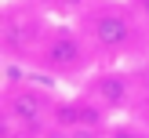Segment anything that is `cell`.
Here are the masks:
<instances>
[{
    "label": "cell",
    "mask_w": 149,
    "mask_h": 138,
    "mask_svg": "<svg viewBox=\"0 0 149 138\" xmlns=\"http://www.w3.org/2000/svg\"><path fill=\"white\" fill-rule=\"evenodd\" d=\"M77 26L84 33L98 69L102 65H124L149 47V33L127 7V0H95L77 18Z\"/></svg>",
    "instance_id": "1"
},
{
    "label": "cell",
    "mask_w": 149,
    "mask_h": 138,
    "mask_svg": "<svg viewBox=\"0 0 149 138\" xmlns=\"http://www.w3.org/2000/svg\"><path fill=\"white\" fill-rule=\"evenodd\" d=\"M33 69H40L51 80L84 87V80L98 69V62H95V55H91V47H87L77 22H51L40 47H36Z\"/></svg>",
    "instance_id": "2"
},
{
    "label": "cell",
    "mask_w": 149,
    "mask_h": 138,
    "mask_svg": "<svg viewBox=\"0 0 149 138\" xmlns=\"http://www.w3.org/2000/svg\"><path fill=\"white\" fill-rule=\"evenodd\" d=\"M58 94L33 80H11L4 91V127L7 138H44L55 123Z\"/></svg>",
    "instance_id": "3"
},
{
    "label": "cell",
    "mask_w": 149,
    "mask_h": 138,
    "mask_svg": "<svg viewBox=\"0 0 149 138\" xmlns=\"http://www.w3.org/2000/svg\"><path fill=\"white\" fill-rule=\"evenodd\" d=\"M51 18L40 7L29 0V4H11L4 11V55L11 65H33L36 47H40L44 33H47Z\"/></svg>",
    "instance_id": "4"
},
{
    "label": "cell",
    "mask_w": 149,
    "mask_h": 138,
    "mask_svg": "<svg viewBox=\"0 0 149 138\" xmlns=\"http://www.w3.org/2000/svg\"><path fill=\"white\" fill-rule=\"evenodd\" d=\"M138 87H142V76L124 65H102L91 76L84 80V94L102 109L106 116H127L135 113L138 102Z\"/></svg>",
    "instance_id": "5"
},
{
    "label": "cell",
    "mask_w": 149,
    "mask_h": 138,
    "mask_svg": "<svg viewBox=\"0 0 149 138\" xmlns=\"http://www.w3.org/2000/svg\"><path fill=\"white\" fill-rule=\"evenodd\" d=\"M33 4L40 7L51 22H77L95 0H33Z\"/></svg>",
    "instance_id": "6"
},
{
    "label": "cell",
    "mask_w": 149,
    "mask_h": 138,
    "mask_svg": "<svg viewBox=\"0 0 149 138\" xmlns=\"http://www.w3.org/2000/svg\"><path fill=\"white\" fill-rule=\"evenodd\" d=\"M106 138H149V127L127 116V120H113V123H109Z\"/></svg>",
    "instance_id": "7"
},
{
    "label": "cell",
    "mask_w": 149,
    "mask_h": 138,
    "mask_svg": "<svg viewBox=\"0 0 149 138\" xmlns=\"http://www.w3.org/2000/svg\"><path fill=\"white\" fill-rule=\"evenodd\" d=\"M131 120H138V123H146V127H149V80H146V76H142V87H138V102H135Z\"/></svg>",
    "instance_id": "8"
},
{
    "label": "cell",
    "mask_w": 149,
    "mask_h": 138,
    "mask_svg": "<svg viewBox=\"0 0 149 138\" xmlns=\"http://www.w3.org/2000/svg\"><path fill=\"white\" fill-rule=\"evenodd\" d=\"M127 7L135 11V18L142 22V29L149 33V0H127Z\"/></svg>",
    "instance_id": "9"
}]
</instances>
